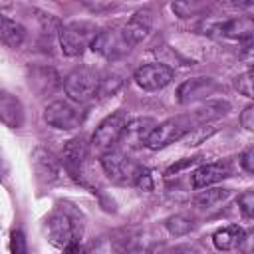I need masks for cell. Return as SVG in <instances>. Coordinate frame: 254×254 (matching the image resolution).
<instances>
[{
    "instance_id": "obj_1",
    "label": "cell",
    "mask_w": 254,
    "mask_h": 254,
    "mask_svg": "<svg viewBox=\"0 0 254 254\" xmlns=\"http://www.w3.org/2000/svg\"><path fill=\"white\" fill-rule=\"evenodd\" d=\"M46 238L52 246L60 250H67L73 244H79V236L83 232V222L75 210L62 204L52 210L44 222Z\"/></svg>"
},
{
    "instance_id": "obj_2",
    "label": "cell",
    "mask_w": 254,
    "mask_h": 254,
    "mask_svg": "<svg viewBox=\"0 0 254 254\" xmlns=\"http://www.w3.org/2000/svg\"><path fill=\"white\" fill-rule=\"evenodd\" d=\"M42 119L48 127L58 131H73L79 129L85 121L83 105L71 101V99H54L44 107Z\"/></svg>"
},
{
    "instance_id": "obj_3",
    "label": "cell",
    "mask_w": 254,
    "mask_h": 254,
    "mask_svg": "<svg viewBox=\"0 0 254 254\" xmlns=\"http://www.w3.org/2000/svg\"><path fill=\"white\" fill-rule=\"evenodd\" d=\"M95 36H97V28L85 20L67 22V24L60 26V30H58L60 48L69 58H77L87 48H91V42L95 40Z\"/></svg>"
},
{
    "instance_id": "obj_4",
    "label": "cell",
    "mask_w": 254,
    "mask_h": 254,
    "mask_svg": "<svg viewBox=\"0 0 254 254\" xmlns=\"http://www.w3.org/2000/svg\"><path fill=\"white\" fill-rule=\"evenodd\" d=\"M99 85H101V75L87 65L73 69L64 81L67 99H71L79 105L99 97Z\"/></svg>"
},
{
    "instance_id": "obj_5",
    "label": "cell",
    "mask_w": 254,
    "mask_h": 254,
    "mask_svg": "<svg viewBox=\"0 0 254 254\" xmlns=\"http://www.w3.org/2000/svg\"><path fill=\"white\" fill-rule=\"evenodd\" d=\"M101 167L103 173L117 185H133L141 173V165L135 163L127 153L119 151V149H111L105 155H101Z\"/></svg>"
},
{
    "instance_id": "obj_6",
    "label": "cell",
    "mask_w": 254,
    "mask_h": 254,
    "mask_svg": "<svg viewBox=\"0 0 254 254\" xmlns=\"http://www.w3.org/2000/svg\"><path fill=\"white\" fill-rule=\"evenodd\" d=\"M129 117L123 109H117L115 113L107 115L95 129L93 137H91V143L89 147L97 153V155H105L107 151L115 149L117 143H119V137L123 133V127L127 125Z\"/></svg>"
},
{
    "instance_id": "obj_7",
    "label": "cell",
    "mask_w": 254,
    "mask_h": 254,
    "mask_svg": "<svg viewBox=\"0 0 254 254\" xmlns=\"http://www.w3.org/2000/svg\"><path fill=\"white\" fill-rule=\"evenodd\" d=\"M173 79H175V71L161 62L145 64L133 75L135 85L143 91H159V89L167 87Z\"/></svg>"
},
{
    "instance_id": "obj_8",
    "label": "cell",
    "mask_w": 254,
    "mask_h": 254,
    "mask_svg": "<svg viewBox=\"0 0 254 254\" xmlns=\"http://www.w3.org/2000/svg\"><path fill=\"white\" fill-rule=\"evenodd\" d=\"M155 125H157V121L151 119V117H133V119H129L127 125L123 127V133H121L119 143H117L119 151L129 155V151H135V149L143 147L147 143V137L155 129Z\"/></svg>"
},
{
    "instance_id": "obj_9",
    "label": "cell",
    "mask_w": 254,
    "mask_h": 254,
    "mask_svg": "<svg viewBox=\"0 0 254 254\" xmlns=\"http://www.w3.org/2000/svg\"><path fill=\"white\" fill-rule=\"evenodd\" d=\"M151 28H153V16H151V12L149 10H139L125 24H121L117 30H119V36H121L125 48L131 52L137 44H141L149 36Z\"/></svg>"
},
{
    "instance_id": "obj_10",
    "label": "cell",
    "mask_w": 254,
    "mask_h": 254,
    "mask_svg": "<svg viewBox=\"0 0 254 254\" xmlns=\"http://www.w3.org/2000/svg\"><path fill=\"white\" fill-rule=\"evenodd\" d=\"M89 157V143L83 137L69 139L62 149V165L71 177H81Z\"/></svg>"
},
{
    "instance_id": "obj_11",
    "label": "cell",
    "mask_w": 254,
    "mask_h": 254,
    "mask_svg": "<svg viewBox=\"0 0 254 254\" xmlns=\"http://www.w3.org/2000/svg\"><path fill=\"white\" fill-rule=\"evenodd\" d=\"M230 175H232V169L226 161H214V163H204V165L196 167L190 175V183H192V189L202 190V189H208V187L228 179Z\"/></svg>"
},
{
    "instance_id": "obj_12",
    "label": "cell",
    "mask_w": 254,
    "mask_h": 254,
    "mask_svg": "<svg viewBox=\"0 0 254 254\" xmlns=\"http://www.w3.org/2000/svg\"><path fill=\"white\" fill-rule=\"evenodd\" d=\"M216 89H220V85L212 77H194V79H187L179 85L177 99L181 103H190V101L212 95Z\"/></svg>"
},
{
    "instance_id": "obj_13",
    "label": "cell",
    "mask_w": 254,
    "mask_h": 254,
    "mask_svg": "<svg viewBox=\"0 0 254 254\" xmlns=\"http://www.w3.org/2000/svg\"><path fill=\"white\" fill-rule=\"evenodd\" d=\"M32 163H34V169H36V177L48 185H54L62 179V169H60V163L44 149H36L32 153Z\"/></svg>"
},
{
    "instance_id": "obj_14",
    "label": "cell",
    "mask_w": 254,
    "mask_h": 254,
    "mask_svg": "<svg viewBox=\"0 0 254 254\" xmlns=\"http://www.w3.org/2000/svg\"><path fill=\"white\" fill-rule=\"evenodd\" d=\"M0 121L12 129L22 127V123H24L22 101L6 89H0Z\"/></svg>"
},
{
    "instance_id": "obj_15",
    "label": "cell",
    "mask_w": 254,
    "mask_h": 254,
    "mask_svg": "<svg viewBox=\"0 0 254 254\" xmlns=\"http://www.w3.org/2000/svg\"><path fill=\"white\" fill-rule=\"evenodd\" d=\"M220 36L230 38V40H250L254 32V22L250 16H238L232 20H226L214 28Z\"/></svg>"
},
{
    "instance_id": "obj_16",
    "label": "cell",
    "mask_w": 254,
    "mask_h": 254,
    "mask_svg": "<svg viewBox=\"0 0 254 254\" xmlns=\"http://www.w3.org/2000/svg\"><path fill=\"white\" fill-rule=\"evenodd\" d=\"M244 228L238 226V224H228L224 228H218L214 234H212V244L222 250V252H228V250H240L242 242H244Z\"/></svg>"
},
{
    "instance_id": "obj_17",
    "label": "cell",
    "mask_w": 254,
    "mask_h": 254,
    "mask_svg": "<svg viewBox=\"0 0 254 254\" xmlns=\"http://www.w3.org/2000/svg\"><path fill=\"white\" fill-rule=\"evenodd\" d=\"M230 194H232L230 189H224V187H208V189L198 190L192 202L200 210H214L220 204H224L230 198Z\"/></svg>"
},
{
    "instance_id": "obj_18",
    "label": "cell",
    "mask_w": 254,
    "mask_h": 254,
    "mask_svg": "<svg viewBox=\"0 0 254 254\" xmlns=\"http://www.w3.org/2000/svg\"><path fill=\"white\" fill-rule=\"evenodd\" d=\"M26 30L20 22L0 14V42L8 48H20L24 44Z\"/></svg>"
},
{
    "instance_id": "obj_19",
    "label": "cell",
    "mask_w": 254,
    "mask_h": 254,
    "mask_svg": "<svg viewBox=\"0 0 254 254\" xmlns=\"http://www.w3.org/2000/svg\"><path fill=\"white\" fill-rule=\"evenodd\" d=\"M165 228L171 236H185L194 228V220H192V216L179 212V214H173L165 220Z\"/></svg>"
},
{
    "instance_id": "obj_20",
    "label": "cell",
    "mask_w": 254,
    "mask_h": 254,
    "mask_svg": "<svg viewBox=\"0 0 254 254\" xmlns=\"http://www.w3.org/2000/svg\"><path fill=\"white\" fill-rule=\"evenodd\" d=\"M216 131H218V127L208 121V123H202V125H196L194 129H190V131L183 137V141H185V145H189V147H196V145L204 143L206 139H210Z\"/></svg>"
},
{
    "instance_id": "obj_21",
    "label": "cell",
    "mask_w": 254,
    "mask_h": 254,
    "mask_svg": "<svg viewBox=\"0 0 254 254\" xmlns=\"http://www.w3.org/2000/svg\"><path fill=\"white\" fill-rule=\"evenodd\" d=\"M87 254H127L123 250V246L119 244V240H111V238H101L97 242H93L91 250Z\"/></svg>"
},
{
    "instance_id": "obj_22",
    "label": "cell",
    "mask_w": 254,
    "mask_h": 254,
    "mask_svg": "<svg viewBox=\"0 0 254 254\" xmlns=\"http://www.w3.org/2000/svg\"><path fill=\"white\" fill-rule=\"evenodd\" d=\"M238 210L246 222L254 218V190L252 189H246L242 194H238Z\"/></svg>"
},
{
    "instance_id": "obj_23",
    "label": "cell",
    "mask_w": 254,
    "mask_h": 254,
    "mask_svg": "<svg viewBox=\"0 0 254 254\" xmlns=\"http://www.w3.org/2000/svg\"><path fill=\"white\" fill-rule=\"evenodd\" d=\"M135 187H137V189H141V190L151 192V190H153V187H155L153 171H151V169H147V167H143V169H141V173H139V177H137V181H135Z\"/></svg>"
},
{
    "instance_id": "obj_24",
    "label": "cell",
    "mask_w": 254,
    "mask_h": 254,
    "mask_svg": "<svg viewBox=\"0 0 254 254\" xmlns=\"http://www.w3.org/2000/svg\"><path fill=\"white\" fill-rule=\"evenodd\" d=\"M234 85H236V89H238L242 95L252 97V73H250V69H246L244 73H240V75L236 77Z\"/></svg>"
},
{
    "instance_id": "obj_25",
    "label": "cell",
    "mask_w": 254,
    "mask_h": 254,
    "mask_svg": "<svg viewBox=\"0 0 254 254\" xmlns=\"http://www.w3.org/2000/svg\"><path fill=\"white\" fill-rule=\"evenodd\" d=\"M10 254H28L26 248V238L22 230H14L12 238H10Z\"/></svg>"
},
{
    "instance_id": "obj_26",
    "label": "cell",
    "mask_w": 254,
    "mask_h": 254,
    "mask_svg": "<svg viewBox=\"0 0 254 254\" xmlns=\"http://www.w3.org/2000/svg\"><path fill=\"white\" fill-rule=\"evenodd\" d=\"M238 163H240V167H242L244 173L252 175V173H254V149H252V147L244 149V151L238 155Z\"/></svg>"
},
{
    "instance_id": "obj_27",
    "label": "cell",
    "mask_w": 254,
    "mask_h": 254,
    "mask_svg": "<svg viewBox=\"0 0 254 254\" xmlns=\"http://www.w3.org/2000/svg\"><path fill=\"white\" fill-rule=\"evenodd\" d=\"M240 125L246 131H254V105H246L240 113Z\"/></svg>"
},
{
    "instance_id": "obj_28",
    "label": "cell",
    "mask_w": 254,
    "mask_h": 254,
    "mask_svg": "<svg viewBox=\"0 0 254 254\" xmlns=\"http://www.w3.org/2000/svg\"><path fill=\"white\" fill-rule=\"evenodd\" d=\"M200 161V157H190V159H185V161H181V163H177V165H173V167H169L167 169V175H177L181 169H185V167H192L194 163H198Z\"/></svg>"
},
{
    "instance_id": "obj_29",
    "label": "cell",
    "mask_w": 254,
    "mask_h": 254,
    "mask_svg": "<svg viewBox=\"0 0 254 254\" xmlns=\"http://www.w3.org/2000/svg\"><path fill=\"white\" fill-rule=\"evenodd\" d=\"M171 254H202V252L196 246H192V244H181V246L173 248Z\"/></svg>"
},
{
    "instance_id": "obj_30",
    "label": "cell",
    "mask_w": 254,
    "mask_h": 254,
    "mask_svg": "<svg viewBox=\"0 0 254 254\" xmlns=\"http://www.w3.org/2000/svg\"><path fill=\"white\" fill-rule=\"evenodd\" d=\"M65 252H67V254H87V252H85V250H83L79 244H73V246H69Z\"/></svg>"
}]
</instances>
